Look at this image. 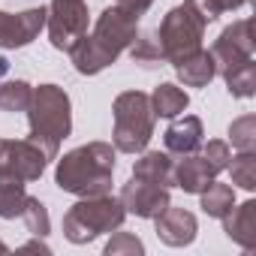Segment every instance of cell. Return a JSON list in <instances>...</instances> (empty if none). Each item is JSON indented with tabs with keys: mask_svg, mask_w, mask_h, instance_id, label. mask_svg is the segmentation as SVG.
Instances as JSON below:
<instances>
[{
	"mask_svg": "<svg viewBox=\"0 0 256 256\" xmlns=\"http://www.w3.org/2000/svg\"><path fill=\"white\" fill-rule=\"evenodd\" d=\"M22 217H24V223H28V229L34 235H48V214H46V205L40 199L28 196V205H24Z\"/></svg>",
	"mask_w": 256,
	"mask_h": 256,
	"instance_id": "obj_20",
	"label": "cell"
},
{
	"mask_svg": "<svg viewBox=\"0 0 256 256\" xmlns=\"http://www.w3.org/2000/svg\"><path fill=\"white\" fill-rule=\"evenodd\" d=\"M46 169V154L34 142H0V175L34 181Z\"/></svg>",
	"mask_w": 256,
	"mask_h": 256,
	"instance_id": "obj_8",
	"label": "cell"
},
{
	"mask_svg": "<svg viewBox=\"0 0 256 256\" xmlns=\"http://www.w3.org/2000/svg\"><path fill=\"white\" fill-rule=\"evenodd\" d=\"M126 208L120 205V199H112L106 193L100 196H88L84 202L72 205L70 214L64 217V235L72 244H88L102 232H112L124 223Z\"/></svg>",
	"mask_w": 256,
	"mask_h": 256,
	"instance_id": "obj_4",
	"label": "cell"
},
{
	"mask_svg": "<svg viewBox=\"0 0 256 256\" xmlns=\"http://www.w3.org/2000/svg\"><path fill=\"white\" fill-rule=\"evenodd\" d=\"M114 172V151L108 145H88L66 154L58 166V187L78 196H100L108 193Z\"/></svg>",
	"mask_w": 256,
	"mask_h": 256,
	"instance_id": "obj_2",
	"label": "cell"
},
{
	"mask_svg": "<svg viewBox=\"0 0 256 256\" xmlns=\"http://www.w3.org/2000/svg\"><path fill=\"white\" fill-rule=\"evenodd\" d=\"M118 4H120V6H124V10H133V12H136V16H139V12H142V6H139V0H118Z\"/></svg>",
	"mask_w": 256,
	"mask_h": 256,
	"instance_id": "obj_26",
	"label": "cell"
},
{
	"mask_svg": "<svg viewBox=\"0 0 256 256\" xmlns=\"http://www.w3.org/2000/svg\"><path fill=\"white\" fill-rule=\"evenodd\" d=\"M88 30V10L82 0H54L52 4V46L72 48Z\"/></svg>",
	"mask_w": 256,
	"mask_h": 256,
	"instance_id": "obj_7",
	"label": "cell"
},
{
	"mask_svg": "<svg viewBox=\"0 0 256 256\" xmlns=\"http://www.w3.org/2000/svg\"><path fill=\"white\" fill-rule=\"evenodd\" d=\"M157 235L169 247H184L196 238V217L184 208H163L157 214Z\"/></svg>",
	"mask_w": 256,
	"mask_h": 256,
	"instance_id": "obj_11",
	"label": "cell"
},
{
	"mask_svg": "<svg viewBox=\"0 0 256 256\" xmlns=\"http://www.w3.org/2000/svg\"><path fill=\"white\" fill-rule=\"evenodd\" d=\"M151 100L139 90L118 96L114 102V145L118 151H142L151 139Z\"/></svg>",
	"mask_w": 256,
	"mask_h": 256,
	"instance_id": "obj_5",
	"label": "cell"
},
{
	"mask_svg": "<svg viewBox=\"0 0 256 256\" xmlns=\"http://www.w3.org/2000/svg\"><path fill=\"white\" fill-rule=\"evenodd\" d=\"M120 205L126 211L139 214V217H157L169 205V193H166V187H157V184L133 178L130 184L124 187V193H120Z\"/></svg>",
	"mask_w": 256,
	"mask_h": 256,
	"instance_id": "obj_9",
	"label": "cell"
},
{
	"mask_svg": "<svg viewBox=\"0 0 256 256\" xmlns=\"http://www.w3.org/2000/svg\"><path fill=\"white\" fill-rule=\"evenodd\" d=\"M24 205H28L24 181H18L12 175H0V217H4V220L22 217Z\"/></svg>",
	"mask_w": 256,
	"mask_h": 256,
	"instance_id": "obj_15",
	"label": "cell"
},
{
	"mask_svg": "<svg viewBox=\"0 0 256 256\" xmlns=\"http://www.w3.org/2000/svg\"><path fill=\"white\" fill-rule=\"evenodd\" d=\"M241 4H244V0H205V6H202L199 12L211 22V18H217L223 10H235V6H241Z\"/></svg>",
	"mask_w": 256,
	"mask_h": 256,
	"instance_id": "obj_25",
	"label": "cell"
},
{
	"mask_svg": "<svg viewBox=\"0 0 256 256\" xmlns=\"http://www.w3.org/2000/svg\"><path fill=\"white\" fill-rule=\"evenodd\" d=\"M133 178L157 184V187H169L172 184V163H169L166 154H145V160L136 163Z\"/></svg>",
	"mask_w": 256,
	"mask_h": 256,
	"instance_id": "obj_16",
	"label": "cell"
},
{
	"mask_svg": "<svg viewBox=\"0 0 256 256\" xmlns=\"http://www.w3.org/2000/svg\"><path fill=\"white\" fill-rule=\"evenodd\" d=\"M178 66V76L187 82V84H205V82H211V76H214V58L208 54V52H196V54H190V58H184L181 64H175Z\"/></svg>",
	"mask_w": 256,
	"mask_h": 256,
	"instance_id": "obj_17",
	"label": "cell"
},
{
	"mask_svg": "<svg viewBox=\"0 0 256 256\" xmlns=\"http://www.w3.org/2000/svg\"><path fill=\"white\" fill-rule=\"evenodd\" d=\"M42 24H46V10H28L22 16L0 12V46H4V48L28 46L40 34Z\"/></svg>",
	"mask_w": 256,
	"mask_h": 256,
	"instance_id": "obj_10",
	"label": "cell"
},
{
	"mask_svg": "<svg viewBox=\"0 0 256 256\" xmlns=\"http://www.w3.org/2000/svg\"><path fill=\"white\" fill-rule=\"evenodd\" d=\"M232 202H235V196H232V187H226V184L211 181V184L202 190V208H205V214H211V217H223V214L232 208Z\"/></svg>",
	"mask_w": 256,
	"mask_h": 256,
	"instance_id": "obj_18",
	"label": "cell"
},
{
	"mask_svg": "<svg viewBox=\"0 0 256 256\" xmlns=\"http://www.w3.org/2000/svg\"><path fill=\"white\" fill-rule=\"evenodd\" d=\"M211 178H214V172L208 169L205 157H187L172 169V181L178 187H184L187 193H202L211 184Z\"/></svg>",
	"mask_w": 256,
	"mask_h": 256,
	"instance_id": "obj_13",
	"label": "cell"
},
{
	"mask_svg": "<svg viewBox=\"0 0 256 256\" xmlns=\"http://www.w3.org/2000/svg\"><path fill=\"white\" fill-rule=\"evenodd\" d=\"M220 220H223L226 235L232 241H238L247 250L256 247V205L253 202H244L241 208H229Z\"/></svg>",
	"mask_w": 256,
	"mask_h": 256,
	"instance_id": "obj_12",
	"label": "cell"
},
{
	"mask_svg": "<svg viewBox=\"0 0 256 256\" xmlns=\"http://www.w3.org/2000/svg\"><path fill=\"white\" fill-rule=\"evenodd\" d=\"M208 18L196 10V0H187L184 6L172 10L169 18L160 28V52L166 58H172L175 64H181L184 58L199 52V36H202V24Z\"/></svg>",
	"mask_w": 256,
	"mask_h": 256,
	"instance_id": "obj_6",
	"label": "cell"
},
{
	"mask_svg": "<svg viewBox=\"0 0 256 256\" xmlns=\"http://www.w3.org/2000/svg\"><path fill=\"white\" fill-rule=\"evenodd\" d=\"M187 108V94L178 90L175 84H160L157 94H154V112L163 114V118H175L178 112Z\"/></svg>",
	"mask_w": 256,
	"mask_h": 256,
	"instance_id": "obj_19",
	"label": "cell"
},
{
	"mask_svg": "<svg viewBox=\"0 0 256 256\" xmlns=\"http://www.w3.org/2000/svg\"><path fill=\"white\" fill-rule=\"evenodd\" d=\"M205 163H208V169L217 175V172H223L226 166H229V151H226V145L223 142H208V148H205Z\"/></svg>",
	"mask_w": 256,
	"mask_h": 256,
	"instance_id": "obj_24",
	"label": "cell"
},
{
	"mask_svg": "<svg viewBox=\"0 0 256 256\" xmlns=\"http://www.w3.org/2000/svg\"><path fill=\"white\" fill-rule=\"evenodd\" d=\"M142 250H145L142 241L136 235H130V232H118V238H112L106 244V253L108 256H114V253H142Z\"/></svg>",
	"mask_w": 256,
	"mask_h": 256,
	"instance_id": "obj_23",
	"label": "cell"
},
{
	"mask_svg": "<svg viewBox=\"0 0 256 256\" xmlns=\"http://www.w3.org/2000/svg\"><path fill=\"white\" fill-rule=\"evenodd\" d=\"M199 142H202V124L196 118H184V120L172 124L169 133H166V148L169 151H178V154L196 151Z\"/></svg>",
	"mask_w": 256,
	"mask_h": 256,
	"instance_id": "obj_14",
	"label": "cell"
},
{
	"mask_svg": "<svg viewBox=\"0 0 256 256\" xmlns=\"http://www.w3.org/2000/svg\"><path fill=\"white\" fill-rule=\"evenodd\" d=\"M30 102V88L24 84V82H10V84H4L0 88V106L4 108H24Z\"/></svg>",
	"mask_w": 256,
	"mask_h": 256,
	"instance_id": "obj_21",
	"label": "cell"
},
{
	"mask_svg": "<svg viewBox=\"0 0 256 256\" xmlns=\"http://www.w3.org/2000/svg\"><path fill=\"white\" fill-rule=\"evenodd\" d=\"M70 133V100L60 88L42 84L34 94L30 108V142L42 145L46 157H54L58 142Z\"/></svg>",
	"mask_w": 256,
	"mask_h": 256,
	"instance_id": "obj_3",
	"label": "cell"
},
{
	"mask_svg": "<svg viewBox=\"0 0 256 256\" xmlns=\"http://www.w3.org/2000/svg\"><path fill=\"white\" fill-rule=\"evenodd\" d=\"M232 178H235V184H241L244 190H253V187H256V178H253V157H250V151H244L238 160H232Z\"/></svg>",
	"mask_w": 256,
	"mask_h": 256,
	"instance_id": "obj_22",
	"label": "cell"
},
{
	"mask_svg": "<svg viewBox=\"0 0 256 256\" xmlns=\"http://www.w3.org/2000/svg\"><path fill=\"white\" fill-rule=\"evenodd\" d=\"M0 253H6V244H4V241H0Z\"/></svg>",
	"mask_w": 256,
	"mask_h": 256,
	"instance_id": "obj_27",
	"label": "cell"
},
{
	"mask_svg": "<svg viewBox=\"0 0 256 256\" xmlns=\"http://www.w3.org/2000/svg\"><path fill=\"white\" fill-rule=\"evenodd\" d=\"M136 12L133 10H106L100 24H96V34L88 40L82 36L70 52H72V60H76V70L78 72H96L102 70L106 64H112L118 58V52L133 40L136 34Z\"/></svg>",
	"mask_w": 256,
	"mask_h": 256,
	"instance_id": "obj_1",
	"label": "cell"
}]
</instances>
